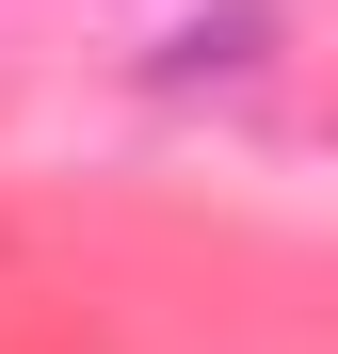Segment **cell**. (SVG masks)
I'll return each instance as SVG.
<instances>
[]
</instances>
